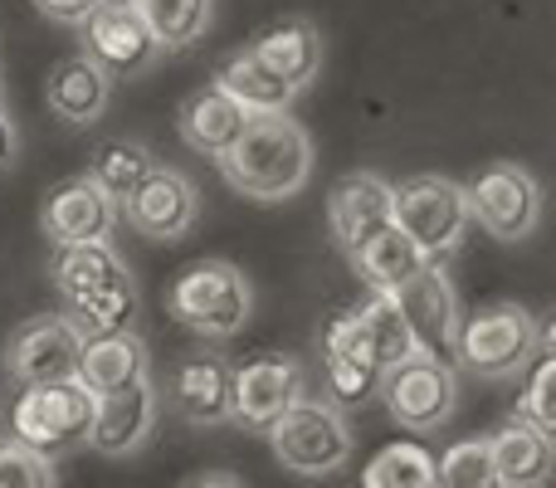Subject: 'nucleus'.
Instances as JSON below:
<instances>
[{"label": "nucleus", "mask_w": 556, "mask_h": 488, "mask_svg": "<svg viewBox=\"0 0 556 488\" xmlns=\"http://www.w3.org/2000/svg\"><path fill=\"white\" fill-rule=\"evenodd\" d=\"M117 225V201L93 182V176H68V182L49 186L45 205H39V230L49 245H84L108 240Z\"/></svg>", "instance_id": "13"}, {"label": "nucleus", "mask_w": 556, "mask_h": 488, "mask_svg": "<svg viewBox=\"0 0 556 488\" xmlns=\"http://www.w3.org/2000/svg\"><path fill=\"white\" fill-rule=\"evenodd\" d=\"M64 317L74 323L78 337H98V333L132 327V317H137V284H132V278H117V284L88 288V293H68L64 298Z\"/></svg>", "instance_id": "29"}, {"label": "nucleus", "mask_w": 556, "mask_h": 488, "mask_svg": "<svg viewBox=\"0 0 556 488\" xmlns=\"http://www.w3.org/2000/svg\"><path fill=\"white\" fill-rule=\"evenodd\" d=\"M264 435H269L274 460L288 474H303V479H327V474L346 470V460L356 450L342 405L313 401V396H298L283 415H274L264 425Z\"/></svg>", "instance_id": "4"}, {"label": "nucleus", "mask_w": 556, "mask_h": 488, "mask_svg": "<svg viewBox=\"0 0 556 488\" xmlns=\"http://www.w3.org/2000/svg\"><path fill=\"white\" fill-rule=\"evenodd\" d=\"M215 166L244 201H293L313 176V137L288 113H250L244 133L215 157Z\"/></svg>", "instance_id": "1"}, {"label": "nucleus", "mask_w": 556, "mask_h": 488, "mask_svg": "<svg viewBox=\"0 0 556 488\" xmlns=\"http://www.w3.org/2000/svg\"><path fill=\"white\" fill-rule=\"evenodd\" d=\"M230 372L220 352H186L166 372V405L186 425H225L235 421L230 411Z\"/></svg>", "instance_id": "16"}, {"label": "nucleus", "mask_w": 556, "mask_h": 488, "mask_svg": "<svg viewBox=\"0 0 556 488\" xmlns=\"http://www.w3.org/2000/svg\"><path fill=\"white\" fill-rule=\"evenodd\" d=\"M215 84H220L244 113H288L298 98V88L283 84L274 68H264L260 59L250 54V45L235 49V54L215 68Z\"/></svg>", "instance_id": "26"}, {"label": "nucleus", "mask_w": 556, "mask_h": 488, "mask_svg": "<svg viewBox=\"0 0 556 488\" xmlns=\"http://www.w3.org/2000/svg\"><path fill=\"white\" fill-rule=\"evenodd\" d=\"M78 29H84V45H88L84 54L98 59L108 68V78H142L162 59V45L152 39V29L137 15L132 0H103Z\"/></svg>", "instance_id": "10"}, {"label": "nucleus", "mask_w": 556, "mask_h": 488, "mask_svg": "<svg viewBox=\"0 0 556 488\" xmlns=\"http://www.w3.org/2000/svg\"><path fill=\"white\" fill-rule=\"evenodd\" d=\"M211 484H230V488H240L244 479H240V474H195V479H186V488H211Z\"/></svg>", "instance_id": "37"}, {"label": "nucleus", "mask_w": 556, "mask_h": 488, "mask_svg": "<svg viewBox=\"0 0 556 488\" xmlns=\"http://www.w3.org/2000/svg\"><path fill=\"white\" fill-rule=\"evenodd\" d=\"M323 376L327 391H332V405H366L376 396V381H381V366L366 352L362 333H356L352 313H337L323 333Z\"/></svg>", "instance_id": "20"}, {"label": "nucleus", "mask_w": 556, "mask_h": 488, "mask_svg": "<svg viewBox=\"0 0 556 488\" xmlns=\"http://www.w3.org/2000/svg\"><path fill=\"white\" fill-rule=\"evenodd\" d=\"M547 337L552 327H542L522 303H483L473 313H459L450 352L479 381H513Z\"/></svg>", "instance_id": "2"}, {"label": "nucleus", "mask_w": 556, "mask_h": 488, "mask_svg": "<svg viewBox=\"0 0 556 488\" xmlns=\"http://www.w3.org/2000/svg\"><path fill=\"white\" fill-rule=\"evenodd\" d=\"M78 342H84V337L74 333V323H68L64 313H39L5 337L0 366H5V376L15 386L59 381V376H74Z\"/></svg>", "instance_id": "12"}, {"label": "nucleus", "mask_w": 556, "mask_h": 488, "mask_svg": "<svg viewBox=\"0 0 556 488\" xmlns=\"http://www.w3.org/2000/svg\"><path fill=\"white\" fill-rule=\"evenodd\" d=\"M117 278H132V268H127V259L117 254L108 240L54 245V254H49V284L59 288V298L88 293V288L117 284Z\"/></svg>", "instance_id": "25"}, {"label": "nucleus", "mask_w": 556, "mask_h": 488, "mask_svg": "<svg viewBox=\"0 0 556 488\" xmlns=\"http://www.w3.org/2000/svg\"><path fill=\"white\" fill-rule=\"evenodd\" d=\"M113 103V78L98 59L68 54L49 68L45 78V108L68 127H93Z\"/></svg>", "instance_id": "19"}, {"label": "nucleus", "mask_w": 556, "mask_h": 488, "mask_svg": "<svg viewBox=\"0 0 556 488\" xmlns=\"http://www.w3.org/2000/svg\"><path fill=\"white\" fill-rule=\"evenodd\" d=\"M352 323H356L366 352L376 356L381 372L395 366V362H405L410 352H420L415 337H410V327H405V317H401V308H395V298L381 293V288H371V298H366L362 308H352Z\"/></svg>", "instance_id": "27"}, {"label": "nucleus", "mask_w": 556, "mask_h": 488, "mask_svg": "<svg viewBox=\"0 0 556 488\" xmlns=\"http://www.w3.org/2000/svg\"><path fill=\"white\" fill-rule=\"evenodd\" d=\"M244 123H250V113H244L220 84L195 88V93L181 103V113H176V133H181V142L191 147V152L211 157V162L244 133Z\"/></svg>", "instance_id": "23"}, {"label": "nucleus", "mask_w": 556, "mask_h": 488, "mask_svg": "<svg viewBox=\"0 0 556 488\" xmlns=\"http://www.w3.org/2000/svg\"><path fill=\"white\" fill-rule=\"evenodd\" d=\"M489 454H493V484L503 488H538L556 470L552 435L538 430L532 421H522V415H513L498 435H489Z\"/></svg>", "instance_id": "22"}, {"label": "nucleus", "mask_w": 556, "mask_h": 488, "mask_svg": "<svg viewBox=\"0 0 556 488\" xmlns=\"http://www.w3.org/2000/svg\"><path fill=\"white\" fill-rule=\"evenodd\" d=\"M298 396H307L303 366L283 352L254 356V362H244L240 372H230V411H235V421H244L250 430H264V425H269L274 415H283Z\"/></svg>", "instance_id": "15"}, {"label": "nucleus", "mask_w": 556, "mask_h": 488, "mask_svg": "<svg viewBox=\"0 0 556 488\" xmlns=\"http://www.w3.org/2000/svg\"><path fill=\"white\" fill-rule=\"evenodd\" d=\"M152 166H156L152 147L137 142V137H117V142H103L93 152V162H88V176H93V182L103 186L113 201H123V196L132 191V186L142 182Z\"/></svg>", "instance_id": "31"}, {"label": "nucleus", "mask_w": 556, "mask_h": 488, "mask_svg": "<svg viewBox=\"0 0 556 488\" xmlns=\"http://www.w3.org/2000/svg\"><path fill=\"white\" fill-rule=\"evenodd\" d=\"M93 401L98 396L88 391L78 376H59V381H39L25 386L10 411V435L25 445H35L39 454H64L78 450L88 440V425H93Z\"/></svg>", "instance_id": "7"}, {"label": "nucleus", "mask_w": 556, "mask_h": 488, "mask_svg": "<svg viewBox=\"0 0 556 488\" xmlns=\"http://www.w3.org/2000/svg\"><path fill=\"white\" fill-rule=\"evenodd\" d=\"M132 5L162 45V54H181V49L201 45L215 20V0H132Z\"/></svg>", "instance_id": "28"}, {"label": "nucleus", "mask_w": 556, "mask_h": 488, "mask_svg": "<svg viewBox=\"0 0 556 488\" xmlns=\"http://www.w3.org/2000/svg\"><path fill=\"white\" fill-rule=\"evenodd\" d=\"M98 5H103V0H35V10L45 20H54V25H84Z\"/></svg>", "instance_id": "35"}, {"label": "nucleus", "mask_w": 556, "mask_h": 488, "mask_svg": "<svg viewBox=\"0 0 556 488\" xmlns=\"http://www.w3.org/2000/svg\"><path fill=\"white\" fill-rule=\"evenodd\" d=\"M156 421H162V391H156L152 372L137 376V381L103 391L93 401V425H88V445L108 460H127L152 440Z\"/></svg>", "instance_id": "11"}, {"label": "nucleus", "mask_w": 556, "mask_h": 488, "mask_svg": "<svg viewBox=\"0 0 556 488\" xmlns=\"http://www.w3.org/2000/svg\"><path fill=\"white\" fill-rule=\"evenodd\" d=\"M166 313L205 342H225V337L244 333V323H250L254 288L244 278V268L230 264V259H195L176 274L172 293H166Z\"/></svg>", "instance_id": "3"}, {"label": "nucleus", "mask_w": 556, "mask_h": 488, "mask_svg": "<svg viewBox=\"0 0 556 488\" xmlns=\"http://www.w3.org/2000/svg\"><path fill=\"white\" fill-rule=\"evenodd\" d=\"M346 259H352L356 278H362L366 288H381V293H391V288L405 284L420 264H430V259L420 254V245H415L395 221H386L381 230H371Z\"/></svg>", "instance_id": "24"}, {"label": "nucleus", "mask_w": 556, "mask_h": 488, "mask_svg": "<svg viewBox=\"0 0 556 488\" xmlns=\"http://www.w3.org/2000/svg\"><path fill=\"white\" fill-rule=\"evenodd\" d=\"M376 396L386 401L391 421L401 430L430 435L440 425H450V415L459 411V372L444 362V352H410L405 362L386 366Z\"/></svg>", "instance_id": "5"}, {"label": "nucleus", "mask_w": 556, "mask_h": 488, "mask_svg": "<svg viewBox=\"0 0 556 488\" xmlns=\"http://www.w3.org/2000/svg\"><path fill=\"white\" fill-rule=\"evenodd\" d=\"M59 474H54V460L39 454L35 445L25 440H0V488H54Z\"/></svg>", "instance_id": "34"}, {"label": "nucleus", "mask_w": 556, "mask_h": 488, "mask_svg": "<svg viewBox=\"0 0 556 488\" xmlns=\"http://www.w3.org/2000/svg\"><path fill=\"white\" fill-rule=\"evenodd\" d=\"M528 372V386H522L518 396V415L522 421H532L538 430L556 435V356H552V337L532 352V362L522 366Z\"/></svg>", "instance_id": "32"}, {"label": "nucleus", "mask_w": 556, "mask_h": 488, "mask_svg": "<svg viewBox=\"0 0 556 488\" xmlns=\"http://www.w3.org/2000/svg\"><path fill=\"white\" fill-rule=\"evenodd\" d=\"M391 298H395V308H401L405 327H410L415 347H425V352H450L454 327H459V298H454V284L440 268V259L420 264L405 284H395Z\"/></svg>", "instance_id": "14"}, {"label": "nucleus", "mask_w": 556, "mask_h": 488, "mask_svg": "<svg viewBox=\"0 0 556 488\" xmlns=\"http://www.w3.org/2000/svg\"><path fill=\"white\" fill-rule=\"evenodd\" d=\"M147 372H152V347H147V337H137L132 327L98 333V337H84V342H78L74 376L93 396L117 391V386L137 381V376H147Z\"/></svg>", "instance_id": "21"}, {"label": "nucleus", "mask_w": 556, "mask_h": 488, "mask_svg": "<svg viewBox=\"0 0 556 488\" xmlns=\"http://www.w3.org/2000/svg\"><path fill=\"white\" fill-rule=\"evenodd\" d=\"M362 484L366 488H434L440 474H434V454L425 445L395 440L362 470Z\"/></svg>", "instance_id": "30"}, {"label": "nucleus", "mask_w": 556, "mask_h": 488, "mask_svg": "<svg viewBox=\"0 0 556 488\" xmlns=\"http://www.w3.org/2000/svg\"><path fill=\"white\" fill-rule=\"evenodd\" d=\"M391 221L420 245L425 259H450L464 245V235H469L473 215L459 182H450L440 172H425L391 186Z\"/></svg>", "instance_id": "6"}, {"label": "nucleus", "mask_w": 556, "mask_h": 488, "mask_svg": "<svg viewBox=\"0 0 556 488\" xmlns=\"http://www.w3.org/2000/svg\"><path fill=\"white\" fill-rule=\"evenodd\" d=\"M250 54L260 59L264 68H274L283 84H293L303 93L317 74H323V29L313 25L307 15H278L260 35L250 39Z\"/></svg>", "instance_id": "18"}, {"label": "nucleus", "mask_w": 556, "mask_h": 488, "mask_svg": "<svg viewBox=\"0 0 556 488\" xmlns=\"http://www.w3.org/2000/svg\"><path fill=\"white\" fill-rule=\"evenodd\" d=\"M117 205H123L127 225H132L137 235H147V240H166V245L186 240L191 225H195V215H201L195 182L186 172H176V166H152V172H147Z\"/></svg>", "instance_id": "9"}, {"label": "nucleus", "mask_w": 556, "mask_h": 488, "mask_svg": "<svg viewBox=\"0 0 556 488\" xmlns=\"http://www.w3.org/2000/svg\"><path fill=\"white\" fill-rule=\"evenodd\" d=\"M20 152V133H15V117L5 113V103H0V172H5L10 162H15Z\"/></svg>", "instance_id": "36"}, {"label": "nucleus", "mask_w": 556, "mask_h": 488, "mask_svg": "<svg viewBox=\"0 0 556 488\" xmlns=\"http://www.w3.org/2000/svg\"><path fill=\"white\" fill-rule=\"evenodd\" d=\"M434 474L440 484L450 488H489L493 484V454H489V440H459L444 450V460H434Z\"/></svg>", "instance_id": "33"}, {"label": "nucleus", "mask_w": 556, "mask_h": 488, "mask_svg": "<svg viewBox=\"0 0 556 488\" xmlns=\"http://www.w3.org/2000/svg\"><path fill=\"white\" fill-rule=\"evenodd\" d=\"M469 196V215L479 221L483 235L503 245H518L538 235L542 225V182L518 162H493L464 186Z\"/></svg>", "instance_id": "8"}, {"label": "nucleus", "mask_w": 556, "mask_h": 488, "mask_svg": "<svg viewBox=\"0 0 556 488\" xmlns=\"http://www.w3.org/2000/svg\"><path fill=\"white\" fill-rule=\"evenodd\" d=\"M391 221V182L381 172H346L327 191V230L342 254H352L371 230Z\"/></svg>", "instance_id": "17"}]
</instances>
